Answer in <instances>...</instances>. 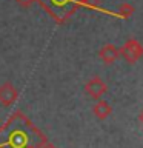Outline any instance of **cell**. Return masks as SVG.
Returning a JSON list of instances; mask_svg holds the SVG:
<instances>
[{
  "mask_svg": "<svg viewBox=\"0 0 143 148\" xmlns=\"http://www.w3.org/2000/svg\"><path fill=\"white\" fill-rule=\"evenodd\" d=\"M120 49V56L126 60L129 65H134L143 57V45L137 39H128Z\"/></svg>",
  "mask_w": 143,
  "mask_h": 148,
  "instance_id": "1",
  "label": "cell"
},
{
  "mask_svg": "<svg viewBox=\"0 0 143 148\" xmlns=\"http://www.w3.org/2000/svg\"><path fill=\"white\" fill-rule=\"evenodd\" d=\"M85 91H86V94L89 97H92L94 100H99V99H101V96L108 91V85L103 82V79L100 76H94L85 83Z\"/></svg>",
  "mask_w": 143,
  "mask_h": 148,
  "instance_id": "2",
  "label": "cell"
},
{
  "mask_svg": "<svg viewBox=\"0 0 143 148\" xmlns=\"http://www.w3.org/2000/svg\"><path fill=\"white\" fill-rule=\"evenodd\" d=\"M18 99V91L11 82H5L0 85V103L3 106H11Z\"/></svg>",
  "mask_w": 143,
  "mask_h": 148,
  "instance_id": "3",
  "label": "cell"
},
{
  "mask_svg": "<svg viewBox=\"0 0 143 148\" xmlns=\"http://www.w3.org/2000/svg\"><path fill=\"white\" fill-rule=\"evenodd\" d=\"M118 57H120V49L112 43H108V45L101 46L100 51H99V59L105 65H112Z\"/></svg>",
  "mask_w": 143,
  "mask_h": 148,
  "instance_id": "4",
  "label": "cell"
},
{
  "mask_svg": "<svg viewBox=\"0 0 143 148\" xmlns=\"http://www.w3.org/2000/svg\"><path fill=\"white\" fill-rule=\"evenodd\" d=\"M92 113H94V116L99 120H105L111 116V113H112V106H111L106 100L99 99L95 102V105L92 106Z\"/></svg>",
  "mask_w": 143,
  "mask_h": 148,
  "instance_id": "5",
  "label": "cell"
},
{
  "mask_svg": "<svg viewBox=\"0 0 143 148\" xmlns=\"http://www.w3.org/2000/svg\"><path fill=\"white\" fill-rule=\"evenodd\" d=\"M134 11H136V9H134V6L129 5V3H123L122 6H120V9H118V12L122 14L123 17H131L134 14Z\"/></svg>",
  "mask_w": 143,
  "mask_h": 148,
  "instance_id": "6",
  "label": "cell"
},
{
  "mask_svg": "<svg viewBox=\"0 0 143 148\" xmlns=\"http://www.w3.org/2000/svg\"><path fill=\"white\" fill-rule=\"evenodd\" d=\"M40 148H59V147H55L54 143H51V142H46V140H45V142H43V145H42Z\"/></svg>",
  "mask_w": 143,
  "mask_h": 148,
  "instance_id": "7",
  "label": "cell"
},
{
  "mask_svg": "<svg viewBox=\"0 0 143 148\" xmlns=\"http://www.w3.org/2000/svg\"><path fill=\"white\" fill-rule=\"evenodd\" d=\"M17 2H18V3H20V5H22V6H28V5H29V3H31V0H17Z\"/></svg>",
  "mask_w": 143,
  "mask_h": 148,
  "instance_id": "8",
  "label": "cell"
},
{
  "mask_svg": "<svg viewBox=\"0 0 143 148\" xmlns=\"http://www.w3.org/2000/svg\"><path fill=\"white\" fill-rule=\"evenodd\" d=\"M138 122H140L143 125V110L140 111V114H138Z\"/></svg>",
  "mask_w": 143,
  "mask_h": 148,
  "instance_id": "9",
  "label": "cell"
}]
</instances>
